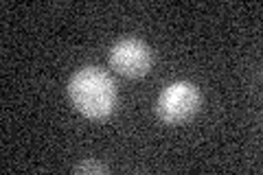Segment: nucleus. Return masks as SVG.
I'll use <instances>...</instances> for the list:
<instances>
[{
    "instance_id": "nucleus-1",
    "label": "nucleus",
    "mask_w": 263,
    "mask_h": 175,
    "mask_svg": "<svg viewBox=\"0 0 263 175\" xmlns=\"http://www.w3.org/2000/svg\"><path fill=\"white\" fill-rule=\"evenodd\" d=\"M68 96L77 110L88 119H105L117 107V83L105 70L86 66L68 81Z\"/></svg>"
},
{
    "instance_id": "nucleus-2",
    "label": "nucleus",
    "mask_w": 263,
    "mask_h": 175,
    "mask_svg": "<svg viewBox=\"0 0 263 175\" xmlns=\"http://www.w3.org/2000/svg\"><path fill=\"white\" fill-rule=\"evenodd\" d=\"M200 103H202V96H200V90L195 88V83L174 81L160 92L158 103H156V112H158L162 123L180 125V123H186L200 110Z\"/></svg>"
},
{
    "instance_id": "nucleus-3",
    "label": "nucleus",
    "mask_w": 263,
    "mask_h": 175,
    "mask_svg": "<svg viewBox=\"0 0 263 175\" xmlns=\"http://www.w3.org/2000/svg\"><path fill=\"white\" fill-rule=\"evenodd\" d=\"M154 62V53L152 48L141 40H121L112 46L110 51V66L123 77H143L149 72Z\"/></svg>"
},
{
    "instance_id": "nucleus-4",
    "label": "nucleus",
    "mask_w": 263,
    "mask_h": 175,
    "mask_svg": "<svg viewBox=\"0 0 263 175\" xmlns=\"http://www.w3.org/2000/svg\"><path fill=\"white\" fill-rule=\"evenodd\" d=\"M75 173H90V175H103L105 166L97 160H84L81 164L75 166Z\"/></svg>"
}]
</instances>
